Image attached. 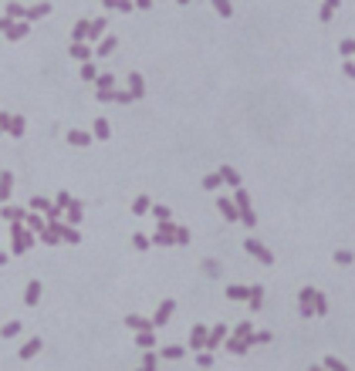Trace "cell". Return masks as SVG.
I'll return each mask as SVG.
<instances>
[{
	"instance_id": "cell-1",
	"label": "cell",
	"mask_w": 355,
	"mask_h": 371,
	"mask_svg": "<svg viewBox=\"0 0 355 371\" xmlns=\"http://www.w3.org/2000/svg\"><path fill=\"white\" fill-rule=\"evenodd\" d=\"M298 311L301 317H315V287H301L298 290Z\"/></svg>"
},
{
	"instance_id": "cell-2",
	"label": "cell",
	"mask_w": 355,
	"mask_h": 371,
	"mask_svg": "<svg viewBox=\"0 0 355 371\" xmlns=\"http://www.w3.org/2000/svg\"><path fill=\"white\" fill-rule=\"evenodd\" d=\"M243 246H247V253H254V257L261 260V263H267V267L274 263V253H271V250H267L264 243H257V240H247Z\"/></svg>"
},
{
	"instance_id": "cell-3",
	"label": "cell",
	"mask_w": 355,
	"mask_h": 371,
	"mask_svg": "<svg viewBox=\"0 0 355 371\" xmlns=\"http://www.w3.org/2000/svg\"><path fill=\"white\" fill-rule=\"evenodd\" d=\"M237 206H240V213H237V216H240L243 223H247V226H254V223H257V216H254V209H250V199H247V192H237Z\"/></svg>"
},
{
	"instance_id": "cell-4",
	"label": "cell",
	"mask_w": 355,
	"mask_h": 371,
	"mask_svg": "<svg viewBox=\"0 0 355 371\" xmlns=\"http://www.w3.org/2000/svg\"><path fill=\"white\" fill-rule=\"evenodd\" d=\"M247 300H250V307H254V311H261V304H264V290H261V287H250V290H247Z\"/></svg>"
},
{
	"instance_id": "cell-5",
	"label": "cell",
	"mask_w": 355,
	"mask_h": 371,
	"mask_svg": "<svg viewBox=\"0 0 355 371\" xmlns=\"http://www.w3.org/2000/svg\"><path fill=\"white\" fill-rule=\"evenodd\" d=\"M338 54H342V57H355V37H342Z\"/></svg>"
},
{
	"instance_id": "cell-6",
	"label": "cell",
	"mask_w": 355,
	"mask_h": 371,
	"mask_svg": "<svg viewBox=\"0 0 355 371\" xmlns=\"http://www.w3.org/2000/svg\"><path fill=\"white\" fill-rule=\"evenodd\" d=\"M352 250H345V246H342V250H335V263L338 267H349V263H352Z\"/></svg>"
},
{
	"instance_id": "cell-7",
	"label": "cell",
	"mask_w": 355,
	"mask_h": 371,
	"mask_svg": "<svg viewBox=\"0 0 355 371\" xmlns=\"http://www.w3.org/2000/svg\"><path fill=\"white\" fill-rule=\"evenodd\" d=\"M247 290H250V287H230L227 297H234V300H247Z\"/></svg>"
},
{
	"instance_id": "cell-8",
	"label": "cell",
	"mask_w": 355,
	"mask_h": 371,
	"mask_svg": "<svg viewBox=\"0 0 355 371\" xmlns=\"http://www.w3.org/2000/svg\"><path fill=\"white\" fill-rule=\"evenodd\" d=\"M325 311H328V300H325V294L315 290V314H325Z\"/></svg>"
},
{
	"instance_id": "cell-9",
	"label": "cell",
	"mask_w": 355,
	"mask_h": 371,
	"mask_svg": "<svg viewBox=\"0 0 355 371\" xmlns=\"http://www.w3.org/2000/svg\"><path fill=\"white\" fill-rule=\"evenodd\" d=\"M325 368L328 371H349L345 368V361H338V358H325Z\"/></svg>"
},
{
	"instance_id": "cell-10",
	"label": "cell",
	"mask_w": 355,
	"mask_h": 371,
	"mask_svg": "<svg viewBox=\"0 0 355 371\" xmlns=\"http://www.w3.org/2000/svg\"><path fill=\"white\" fill-rule=\"evenodd\" d=\"M38 297H41V283H31L27 287V304H38Z\"/></svg>"
},
{
	"instance_id": "cell-11",
	"label": "cell",
	"mask_w": 355,
	"mask_h": 371,
	"mask_svg": "<svg viewBox=\"0 0 355 371\" xmlns=\"http://www.w3.org/2000/svg\"><path fill=\"white\" fill-rule=\"evenodd\" d=\"M169 314H173V300H169V304H163V307H159V314H156V324H163V321H166Z\"/></svg>"
},
{
	"instance_id": "cell-12",
	"label": "cell",
	"mask_w": 355,
	"mask_h": 371,
	"mask_svg": "<svg viewBox=\"0 0 355 371\" xmlns=\"http://www.w3.org/2000/svg\"><path fill=\"white\" fill-rule=\"evenodd\" d=\"M213 3H217V10H220L224 17H230V14H234V7H230V0H213Z\"/></svg>"
},
{
	"instance_id": "cell-13",
	"label": "cell",
	"mask_w": 355,
	"mask_h": 371,
	"mask_svg": "<svg viewBox=\"0 0 355 371\" xmlns=\"http://www.w3.org/2000/svg\"><path fill=\"white\" fill-rule=\"evenodd\" d=\"M318 17H321V24H328V20L335 17V10H332V7H325V3H321V10H318Z\"/></svg>"
},
{
	"instance_id": "cell-14",
	"label": "cell",
	"mask_w": 355,
	"mask_h": 371,
	"mask_svg": "<svg viewBox=\"0 0 355 371\" xmlns=\"http://www.w3.org/2000/svg\"><path fill=\"white\" fill-rule=\"evenodd\" d=\"M220 209H224V216H227V220H237V209H234V206L227 203V199L220 203Z\"/></svg>"
},
{
	"instance_id": "cell-15",
	"label": "cell",
	"mask_w": 355,
	"mask_h": 371,
	"mask_svg": "<svg viewBox=\"0 0 355 371\" xmlns=\"http://www.w3.org/2000/svg\"><path fill=\"white\" fill-rule=\"evenodd\" d=\"M250 324H240V327H237V337H243V341H247V344H250Z\"/></svg>"
},
{
	"instance_id": "cell-16",
	"label": "cell",
	"mask_w": 355,
	"mask_h": 371,
	"mask_svg": "<svg viewBox=\"0 0 355 371\" xmlns=\"http://www.w3.org/2000/svg\"><path fill=\"white\" fill-rule=\"evenodd\" d=\"M342 71H345V74H349V78H352V81H355V61H352V57H345V64H342Z\"/></svg>"
},
{
	"instance_id": "cell-17",
	"label": "cell",
	"mask_w": 355,
	"mask_h": 371,
	"mask_svg": "<svg viewBox=\"0 0 355 371\" xmlns=\"http://www.w3.org/2000/svg\"><path fill=\"white\" fill-rule=\"evenodd\" d=\"M41 348V341H31V344H27V348H24V351H20V358H31V354L38 351Z\"/></svg>"
},
{
	"instance_id": "cell-18",
	"label": "cell",
	"mask_w": 355,
	"mask_h": 371,
	"mask_svg": "<svg viewBox=\"0 0 355 371\" xmlns=\"http://www.w3.org/2000/svg\"><path fill=\"white\" fill-rule=\"evenodd\" d=\"M206 341V331L203 327H196V331H193V344H196V348H200V344H203Z\"/></svg>"
},
{
	"instance_id": "cell-19",
	"label": "cell",
	"mask_w": 355,
	"mask_h": 371,
	"mask_svg": "<svg viewBox=\"0 0 355 371\" xmlns=\"http://www.w3.org/2000/svg\"><path fill=\"white\" fill-rule=\"evenodd\" d=\"M129 85H132V92H135V94H142V78H139V74H132Z\"/></svg>"
},
{
	"instance_id": "cell-20",
	"label": "cell",
	"mask_w": 355,
	"mask_h": 371,
	"mask_svg": "<svg viewBox=\"0 0 355 371\" xmlns=\"http://www.w3.org/2000/svg\"><path fill=\"white\" fill-rule=\"evenodd\" d=\"M95 132H98V139H109V122H98Z\"/></svg>"
},
{
	"instance_id": "cell-21",
	"label": "cell",
	"mask_w": 355,
	"mask_h": 371,
	"mask_svg": "<svg viewBox=\"0 0 355 371\" xmlns=\"http://www.w3.org/2000/svg\"><path fill=\"white\" fill-rule=\"evenodd\" d=\"M224 179H227V183H234V186L240 183V176H237V172H234V169H224Z\"/></svg>"
},
{
	"instance_id": "cell-22",
	"label": "cell",
	"mask_w": 355,
	"mask_h": 371,
	"mask_svg": "<svg viewBox=\"0 0 355 371\" xmlns=\"http://www.w3.org/2000/svg\"><path fill=\"white\" fill-rule=\"evenodd\" d=\"M250 341H257V344H267V341H271V334H267V331H261V334H250Z\"/></svg>"
},
{
	"instance_id": "cell-23",
	"label": "cell",
	"mask_w": 355,
	"mask_h": 371,
	"mask_svg": "<svg viewBox=\"0 0 355 371\" xmlns=\"http://www.w3.org/2000/svg\"><path fill=\"white\" fill-rule=\"evenodd\" d=\"M71 142H75V145H85V142H88V135H81V132H71Z\"/></svg>"
},
{
	"instance_id": "cell-24",
	"label": "cell",
	"mask_w": 355,
	"mask_h": 371,
	"mask_svg": "<svg viewBox=\"0 0 355 371\" xmlns=\"http://www.w3.org/2000/svg\"><path fill=\"white\" fill-rule=\"evenodd\" d=\"M44 14H48V3H41V7H34V10H31V17H44Z\"/></svg>"
},
{
	"instance_id": "cell-25",
	"label": "cell",
	"mask_w": 355,
	"mask_h": 371,
	"mask_svg": "<svg viewBox=\"0 0 355 371\" xmlns=\"http://www.w3.org/2000/svg\"><path fill=\"white\" fill-rule=\"evenodd\" d=\"M7 189H10V176H3V179H0V196H7Z\"/></svg>"
},
{
	"instance_id": "cell-26",
	"label": "cell",
	"mask_w": 355,
	"mask_h": 371,
	"mask_svg": "<svg viewBox=\"0 0 355 371\" xmlns=\"http://www.w3.org/2000/svg\"><path fill=\"white\" fill-rule=\"evenodd\" d=\"M220 337H224V327H217V331L210 334V344H213V348H217V341H220Z\"/></svg>"
},
{
	"instance_id": "cell-27",
	"label": "cell",
	"mask_w": 355,
	"mask_h": 371,
	"mask_svg": "<svg viewBox=\"0 0 355 371\" xmlns=\"http://www.w3.org/2000/svg\"><path fill=\"white\" fill-rule=\"evenodd\" d=\"M325 7H332V10H338V7H342V0H325Z\"/></svg>"
},
{
	"instance_id": "cell-28",
	"label": "cell",
	"mask_w": 355,
	"mask_h": 371,
	"mask_svg": "<svg viewBox=\"0 0 355 371\" xmlns=\"http://www.w3.org/2000/svg\"><path fill=\"white\" fill-rule=\"evenodd\" d=\"M183 3H186V0H183Z\"/></svg>"
}]
</instances>
